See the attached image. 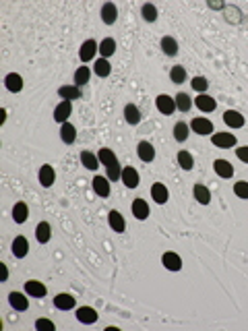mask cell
<instances>
[{"mask_svg": "<svg viewBox=\"0 0 248 331\" xmlns=\"http://www.w3.org/2000/svg\"><path fill=\"white\" fill-rule=\"evenodd\" d=\"M71 112H73V104L68 102V99H62V102L56 106V110H54V120L60 122V125H64V122H68Z\"/></svg>", "mask_w": 248, "mask_h": 331, "instance_id": "obj_1", "label": "cell"}, {"mask_svg": "<svg viewBox=\"0 0 248 331\" xmlns=\"http://www.w3.org/2000/svg\"><path fill=\"white\" fill-rule=\"evenodd\" d=\"M54 180H56V172H54V168L50 164H44L40 168V184L44 189H50L54 184Z\"/></svg>", "mask_w": 248, "mask_h": 331, "instance_id": "obj_2", "label": "cell"}, {"mask_svg": "<svg viewBox=\"0 0 248 331\" xmlns=\"http://www.w3.org/2000/svg\"><path fill=\"white\" fill-rule=\"evenodd\" d=\"M77 319H79L83 325H93V323L97 321V313H95V309H91V306H81V309H77Z\"/></svg>", "mask_w": 248, "mask_h": 331, "instance_id": "obj_3", "label": "cell"}, {"mask_svg": "<svg viewBox=\"0 0 248 331\" xmlns=\"http://www.w3.org/2000/svg\"><path fill=\"white\" fill-rule=\"evenodd\" d=\"M213 168H215V174L221 176V178H232V176H234V166L226 159H215Z\"/></svg>", "mask_w": 248, "mask_h": 331, "instance_id": "obj_4", "label": "cell"}, {"mask_svg": "<svg viewBox=\"0 0 248 331\" xmlns=\"http://www.w3.org/2000/svg\"><path fill=\"white\" fill-rule=\"evenodd\" d=\"M161 263H164V267L170 269V271H180V269H182V259L178 257L176 252H164Z\"/></svg>", "mask_w": 248, "mask_h": 331, "instance_id": "obj_5", "label": "cell"}, {"mask_svg": "<svg viewBox=\"0 0 248 331\" xmlns=\"http://www.w3.org/2000/svg\"><path fill=\"white\" fill-rule=\"evenodd\" d=\"M157 110L161 112V114H172L174 110H176V99H172L170 95H166V94H161V95H157Z\"/></svg>", "mask_w": 248, "mask_h": 331, "instance_id": "obj_6", "label": "cell"}, {"mask_svg": "<svg viewBox=\"0 0 248 331\" xmlns=\"http://www.w3.org/2000/svg\"><path fill=\"white\" fill-rule=\"evenodd\" d=\"M213 145H217V147H234L236 145V137L232 135V133H215L213 135Z\"/></svg>", "mask_w": 248, "mask_h": 331, "instance_id": "obj_7", "label": "cell"}, {"mask_svg": "<svg viewBox=\"0 0 248 331\" xmlns=\"http://www.w3.org/2000/svg\"><path fill=\"white\" fill-rule=\"evenodd\" d=\"M29 252V242H27V238L25 236H17L13 240V255L17 257V259H23Z\"/></svg>", "mask_w": 248, "mask_h": 331, "instance_id": "obj_8", "label": "cell"}, {"mask_svg": "<svg viewBox=\"0 0 248 331\" xmlns=\"http://www.w3.org/2000/svg\"><path fill=\"white\" fill-rule=\"evenodd\" d=\"M190 128L199 135H211L213 133V125H211V120H207V118H195L190 122Z\"/></svg>", "mask_w": 248, "mask_h": 331, "instance_id": "obj_9", "label": "cell"}, {"mask_svg": "<svg viewBox=\"0 0 248 331\" xmlns=\"http://www.w3.org/2000/svg\"><path fill=\"white\" fill-rule=\"evenodd\" d=\"M116 19H118V9H116V4L106 2L102 6V21L106 23V25H114Z\"/></svg>", "mask_w": 248, "mask_h": 331, "instance_id": "obj_10", "label": "cell"}, {"mask_svg": "<svg viewBox=\"0 0 248 331\" xmlns=\"http://www.w3.org/2000/svg\"><path fill=\"white\" fill-rule=\"evenodd\" d=\"M223 122H226L228 126H232V128H240V126H244V116L240 112H236V110H226V114H223Z\"/></svg>", "mask_w": 248, "mask_h": 331, "instance_id": "obj_11", "label": "cell"}, {"mask_svg": "<svg viewBox=\"0 0 248 331\" xmlns=\"http://www.w3.org/2000/svg\"><path fill=\"white\" fill-rule=\"evenodd\" d=\"M25 292L29 296H33V298H44L46 296V286L42 282H35V280H31V282H25Z\"/></svg>", "mask_w": 248, "mask_h": 331, "instance_id": "obj_12", "label": "cell"}, {"mask_svg": "<svg viewBox=\"0 0 248 331\" xmlns=\"http://www.w3.org/2000/svg\"><path fill=\"white\" fill-rule=\"evenodd\" d=\"M137 153H139V158H141L143 161H147V164L155 159V147H153L149 141H141V143H139Z\"/></svg>", "mask_w": 248, "mask_h": 331, "instance_id": "obj_13", "label": "cell"}, {"mask_svg": "<svg viewBox=\"0 0 248 331\" xmlns=\"http://www.w3.org/2000/svg\"><path fill=\"white\" fill-rule=\"evenodd\" d=\"M195 106L199 108L201 112H213L215 108H217V102H215L213 97L205 95V94H199V97L195 99Z\"/></svg>", "mask_w": 248, "mask_h": 331, "instance_id": "obj_14", "label": "cell"}, {"mask_svg": "<svg viewBox=\"0 0 248 331\" xmlns=\"http://www.w3.org/2000/svg\"><path fill=\"white\" fill-rule=\"evenodd\" d=\"M151 197L155 199V203L164 205V203L168 201V197H170V192H168V189H166V184H161V182H155L153 187H151Z\"/></svg>", "mask_w": 248, "mask_h": 331, "instance_id": "obj_15", "label": "cell"}, {"mask_svg": "<svg viewBox=\"0 0 248 331\" xmlns=\"http://www.w3.org/2000/svg\"><path fill=\"white\" fill-rule=\"evenodd\" d=\"M95 52H97V44H95V40H87L83 46H81V50H79V56H81V60L83 63H89V60L95 56Z\"/></svg>", "mask_w": 248, "mask_h": 331, "instance_id": "obj_16", "label": "cell"}, {"mask_svg": "<svg viewBox=\"0 0 248 331\" xmlns=\"http://www.w3.org/2000/svg\"><path fill=\"white\" fill-rule=\"evenodd\" d=\"M133 215L137 220H147L149 218V205L145 199H135L133 201Z\"/></svg>", "mask_w": 248, "mask_h": 331, "instance_id": "obj_17", "label": "cell"}, {"mask_svg": "<svg viewBox=\"0 0 248 331\" xmlns=\"http://www.w3.org/2000/svg\"><path fill=\"white\" fill-rule=\"evenodd\" d=\"M139 172L135 170V168H124L122 170V182L126 184L128 189H137L139 187Z\"/></svg>", "mask_w": 248, "mask_h": 331, "instance_id": "obj_18", "label": "cell"}, {"mask_svg": "<svg viewBox=\"0 0 248 331\" xmlns=\"http://www.w3.org/2000/svg\"><path fill=\"white\" fill-rule=\"evenodd\" d=\"M9 302H11V306L15 311H27V306H29V300L21 294V292H11L9 294Z\"/></svg>", "mask_w": 248, "mask_h": 331, "instance_id": "obj_19", "label": "cell"}, {"mask_svg": "<svg viewBox=\"0 0 248 331\" xmlns=\"http://www.w3.org/2000/svg\"><path fill=\"white\" fill-rule=\"evenodd\" d=\"M4 83H6V89H9L11 94H19V91L23 89V77H21V75H17V73L6 75Z\"/></svg>", "mask_w": 248, "mask_h": 331, "instance_id": "obj_20", "label": "cell"}, {"mask_svg": "<svg viewBox=\"0 0 248 331\" xmlns=\"http://www.w3.org/2000/svg\"><path fill=\"white\" fill-rule=\"evenodd\" d=\"M108 221H110V228L114 230V232H118V234H122L124 232V228H126V224H124V218L120 215V211H110V215H108Z\"/></svg>", "mask_w": 248, "mask_h": 331, "instance_id": "obj_21", "label": "cell"}, {"mask_svg": "<svg viewBox=\"0 0 248 331\" xmlns=\"http://www.w3.org/2000/svg\"><path fill=\"white\" fill-rule=\"evenodd\" d=\"M50 236H52V228H50V224H48V221H40V224H37V228H35V238H37V242H42V244L50 242Z\"/></svg>", "mask_w": 248, "mask_h": 331, "instance_id": "obj_22", "label": "cell"}, {"mask_svg": "<svg viewBox=\"0 0 248 331\" xmlns=\"http://www.w3.org/2000/svg\"><path fill=\"white\" fill-rule=\"evenodd\" d=\"M54 306H56L58 311H71L75 306V298L71 294H58L54 298Z\"/></svg>", "mask_w": 248, "mask_h": 331, "instance_id": "obj_23", "label": "cell"}, {"mask_svg": "<svg viewBox=\"0 0 248 331\" xmlns=\"http://www.w3.org/2000/svg\"><path fill=\"white\" fill-rule=\"evenodd\" d=\"M93 190H95L99 197L110 195V182H108V178H104V176H95V178H93Z\"/></svg>", "mask_w": 248, "mask_h": 331, "instance_id": "obj_24", "label": "cell"}, {"mask_svg": "<svg viewBox=\"0 0 248 331\" xmlns=\"http://www.w3.org/2000/svg\"><path fill=\"white\" fill-rule=\"evenodd\" d=\"M60 139L64 141L66 145L75 143V139H77V128L71 125V122H64V125H62V128H60Z\"/></svg>", "mask_w": 248, "mask_h": 331, "instance_id": "obj_25", "label": "cell"}, {"mask_svg": "<svg viewBox=\"0 0 248 331\" xmlns=\"http://www.w3.org/2000/svg\"><path fill=\"white\" fill-rule=\"evenodd\" d=\"M97 159L102 161V164L108 168V166H114V164H118V159H116V153L110 149V147H102L99 149V153H97Z\"/></svg>", "mask_w": 248, "mask_h": 331, "instance_id": "obj_26", "label": "cell"}, {"mask_svg": "<svg viewBox=\"0 0 248 331\" xmlns=\"http://www.w3.org/2000/svg\"><path fill=\"white\" fill-rule=\"evenodd\" d=\"M192 192H195V199L201 205H209V201H211V192H209V189L203 187V184H195Z\"/></svg>", "mask_w": 248, "mask_h": 331, "instance_id": "obj_27", "label": "cell"}, {"mask_svg": "<svg viewBox=\"0 0 248 331\" xmlns=\"http://www.w3.org/2000/svg\"><path fill=\"white\" fill-rule=\"evenodd\" d=\"M161 50H164L166 56H176L178 54V42L174 40V37H170V35L161 37Z\"/></svg>", "mask_w": 248, "mask_h": 331, "instance_id": "obj_28", "label": "cell"}, {"mask_svg": "<svg viewBox=\"0 0 248 331\" xmlns=\"http://www.w3.org/2000/svg\"><path fill=\"white\" fill-rule=\"evenodd\" d=\"M124 118H126L128 125H139L141 122V112H139V108L128 104L126 108H124Z\"/></svg>", "mask_w": 248, "mask_h": 331, "instance_id": "obj_29", "label": "cell"}, {"mask_svg": "<svg viewBox=\"0 0 248 331\" xmlns=\"http://www.w3.org/2000/svg\"><path fill=\"white\" fill-rule=\"evenodd\" d=\"M58 95H60L62 99H68V102H73V99H79V97H81V89L77 87V85H73V87L64 85V87L58 89Z\"/></svg>", "mask_w": 248, "mask_h": 331, "instance_id": "obj_30", "label": "cell"}, {"mask_svg": "<svg viewBox=\"0 0 248 331\" xmlns=\"http://www.w3.org/2000/svg\"><path fill=\"white\" fill-rule=\"evenodd\" d=\"M27 215H29V209L25 203H17L13 207V220L17 221V224H23V221L27 220Z\"/></svg>", "mask_w": 248, "mask_h": 331, "instance_id": "obj_31", "label": "cell"}, {"mask_svg": "<svg viewBox=\"0 0 248 331\" xmlns=\"http://www.w3.org/2000/svg\"><path fill=\"white\" fill-rule=\"evenodd\" d=\"M170 79H172V83H176V85H180V83L186 81V71L182 64H176L172 66V71H170Z\"/></svg>", "mask_w": 248, "mask_h": 331, "instance_id": "obj_32", "label": "cell"}, {"mask_svg": "<svg viewBox=\"0 0 248 331\" xmlns=\"http://www.w3.org/2000/svg\"><path fill=\"white\" fill-rule=\"evenodd\" d=\"M114 52H116V42L112 37H106V40L99 44V54H102L104 58H108V56H112Z\"/></svg>", "mask_w": 248, "mask_h": 331, "instance_id": "obj_33", "label": "cell"}, {"mask_svg": "<svg viewBox=\"0 0 248 331\" xmlns=\"http://www.w3.org/2000/svg\"><path fill=\"white\" fill-rule=\"evenodd\" d=\"M81 161H83V166L87 168V170H95L99 159H97V156H93L91 151H83L81 153Z\"/></svg>", "mask_w": 248, "mask_h": 331, "instance_id": "obj_34", "label": "cell"}, {"mask_svg": "<svg viewBox=\"0 0 248 331\" xmlns=\"http://www.w3.org/2000/svg\"><path fill=\"white\" fill-rule=\"evenodd\" d=\"M89 68L87 66H79L77 68V73H75V85L77 87H81V85H85V83L89 81Z\"/></svg>", "mask_w": 248, "mask_h": 331, "instance_id": "obj_35", "label": "cell"}, {"mask_svg": "<svg viewBox=\"0 0 248 331\" xmlns=\"http://www.w3.org/2000/svg\"><path fill=\"white\" fill-rule=\"evenodd\" d=\"M174 139L180 141V143L188 139V125H184V122H176V126H174Z\"/></svg>", "mask_w": 248, "mask_h": 331, "instance_id": "obj_36", "label": "cell"}, {"mask_svg": "<svg viewBox=\"0 0 248 331\" xmlns=\"http://www.w3.org/2000/svg\"><path fill=\"white\" fill-rule=\"evenodd\" d=\"M93 71H95L97 77H108L112 73V66H110V63H108L106 58H99L95 63V68H93Z\"/></svg>", "mask_w": 248, "mask_h": 331, "instance_id": "obj_37", "label": "cell"}, {"mask_svg": "<svg viewBox=\"0 0 248 331\" xmlns=\"http://www.w3.org/2000/svg\"><path fill=\"white\" fill-rule=\"evenodd\" d=\"M178 164H180L184 170H192V166H195V159H192V156L188 151H180L178 153Z\"/></svg>", "mask_w": 248, "mask_h": 331, "instance_id": "obj_38", "label": "cell"}, {"mask_svg": "<svg viewBox=\"0 0 248 331\" xmlns=\"http://www.w3.org/2000/svg\"><path fill=\"white\" fill-rule=\"evenodd\" d=\"M190 106H192V102H190V97L186 95V94H178V95H176V108H178V110L188 112Z\"/></svg>", "mask_w": 248, "mask_h": 331, "instance_id": "obj_39", "label": "cell"}, {"mask_svg": "<svg viewBox=\"0 0 248 331\" xmlns=\"http://www.w3.org/2000/svg\"><path fill=\"white\" fill-rule=\"evenodd\" d=\"M141 13H143V19L149 21V23H153L155 19H157V9H155L153 4H143Z\"/></svg>", "mask_w": 248, "mask_h": 331, "instance_id": "obj_40", "label": "cell"}, {"mask_svg": "<svg viewBox=\"0 0 248 331\" xmlns=\"http://www.w3.org/2000/svg\"><path fill=\"white\" fill-rule=\"evenodd\" d=\"M234 192H236V197H240V199H248V182L246 180L236 182L234 184Z\"/></svg>", "mask_w": 248, "mask_h": 331, "instance_id": "obj_41", "label": "cell"}, {"mask_svg": "<svg viewBox=\"0 0 248 331\" xmlns=\"http://www.w3.org/2000/svg\"><path fill=\"white\" fill-rule=\"evenodd\" d=\"M192 87H195V91H199V94H205L209 87V81L205 77H195V79H192Z\"/></svg>", "mask_w": 248, "mask_h": 331, "instance_id": "obj_42", "label": "cell"}, {"mask_svg": "<svg viewBox=\"0 0 248 331\" xmlns=\"http://www.w3.org/2000/svg\"><path fill=\"white\" fill-rule=\"evenodd\" d=\"M118 178H122V170H120V164L108 166V180H118Z\"/></svg>", "mask_w": 248, "mask_h": 331, "instance_id": "obj_43", "label": "cell"}, {"mask_svg": "<svg viewBox=\"0 0 248 331\" xmlns=\"http://www.w3.org/2000/svg\"><path fill=\"white\" fill-rule=\"evenodd\" d=\"M35 329H46V331H54V323L50 319H37L35 321Z\"/></svg>", "mask_w": 248, "mask_h": 331, "instance_id": "obj_44", "label": "cell"}, {"mask_svg": "<svg viewBox=\"0 0 248 331\" xmlns=\"http://www.w3.org/2000/svg\"><path fill=\"white\" fill-rule=\"evenodd\" d=\"M226 15H228L226 19H228L230 23H240V11L236 9V6H232V9H228V11H226Z\"/></svg>", "mask_w": 248, "mask_h": 331, "instance_id": "obj_45", "label": "cell"}, {"mask_svg": "<svg viewBox=\"0 0 248 331\" xmlns=\"http://www.w3.org/2000/svg\"><path fill=\"white\" fill-rule=\"evenodd\" d=\"M236 156H238L240 161L248 164V145H244V147H238V149H236Z\"/></svg>", "mask_w": 248, "mask_h": 331, "instance_id": "obj_46", "label": "cell"}, {"mask_svg": "<svg viewBox=\"0 0 248 331\" xmlns=\"http://www.w3.org/2000/svg\"><path fill=\"white\" fill-rule=\"evenodd\" d=\"M0 267H2V282H6V280H9V269H6V265H4V263L0 265Z\"/></svg>", "mask_w": 248, "mask_h": 331, "instance_id": "obj_47", "label": "cell"}, {"mask_svg": "<svg viewBox=\"0 0 248 331\" xmlns=\"http://www.w3.org/2000/svg\"><path fill=\"white\" fill-rule=\"evenodd\" d=\"M209 6H211V9H223V2H215V0H211Z\"/></svg>", "mask_w": 248, "mask_h": 331, "instance_id": "obj_48", "label": "cell"}, {"mask_svg": "<svg viewBox=\"0 0 248 331\" xmlns=\"http://www.w3.org/2000/svg\"><path fill=\"white\" fill-rule=\"evenodd\" d=\"M6 120V110L2 108V110H0V122H4Z\"/></svg>", "mask_w": 248, "mask_h": 331, "instance_id": "obj_49", "label": "cell"}]
</instances>
